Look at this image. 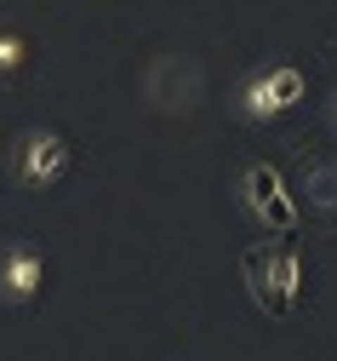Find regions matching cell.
I'll return each instance as SVG.
<instances>
[{"mask_svg":"<svg viewBox=\"0 0 337 361\" xmlns=\"http://www.w3.org/2000/svg\"><path fill=\"white\" fill-rule=\"evenodd\" d=\"M12 166H18V184L46 190V184H58V178L69 172V144L58 138V132H23L18 149H12Z\"/></svg>","mask_w":337,"mask_h":361,"instance_id":"7a4b0ae2","label":"cell"},{"mask_svg":"<svg viewBox=\"0 0 337 361\" xmlns=\"http://www.w3.org/2000/svg\"><path fill=\"white\" fill-rule=\"evenodd\" d=\"M269 281H274V287H280L286 298H292V293H298V258H292V252H286V247H280V252L269 258Z\"/></svg>","mask_w":337,"mask_h":361,"instance_id":"5b68a950","label":"cell"},{"mask_svg":"<svg viewBox=\"0 0 337 361\" xmlns=\"http://www.w3.org/2000/svg\"><path fill=\"white\" fill-rule=\"evenodd\" d=\"M331 115H337V104H331Z\"/></svg>","mask_w":337,"mask_h":361,"instance_id":"8992f818","label":"cell"},{"mask_svg":"<svg viewBox=\"0 0 337 361\" xmlns=\"http://www.w3.org/2000/svg\"><path fill=\"white\" fill-rule=\"evenodd\" d=\"M303 69H292V63H280V69H263V75H252L246 86H240V115L246 121H274V115H286L298 98H303Z\"/></svg>","mask_w":337,"mask_h":361,"instance_id":"6da1fadb","label":"cell"},{"mask_svg":"<svg viewBox=\"0 0 337 361\" xmlns=\"http://www.w3.org/2000/svg\"><path fill=\"white\" fill-rule=\"evenodd\" d=\"M40 287H46V258H40V247L12 241L6 252H0V298H6V304H29Z\"/></svg>","mask_w":337,"mask_h":361,"instance_id":"3957f363","label":"cell"},{"mask_svg":"<svg viewBox=\"0 0 337 361\" xmlns=\"http://www.w3.org/2000/svg\"><path fill=\"white\" fill-rule=\"evenodd\" d=\"M23 58H29V40L18 29H0V75H18Z\"/></svg>","mask_w":337,"mask_h":361,"instance_id":"277c9868","label":"cell"}]
</instances>
